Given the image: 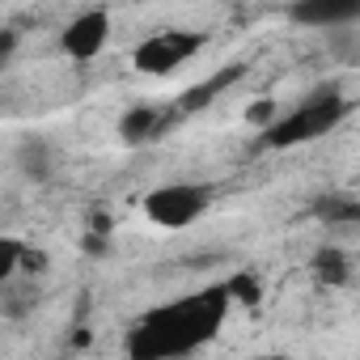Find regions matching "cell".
I'll return each instance as SVG.
<instances>
[{
  "label": "cell",
  "mask_w": 360,
  "mask_h": 360,
  "mask_svg": "<svg viewBox=\"0 0 360 360\" xmlns=\"http://www.w3.org/2000/svg\"><path fill=\"white\" fill-rule=\"evenodd\" d=\"M233 309L229 284H204L187 297H174L148 309L123 339L127 360H187L217 339Z\"/></svg>",
  "instance_id": "cell-1"
},
{
  "label": "cell",
  "mask_w": 360,
  "mask_h": 360,
  "mask_svg": "<svg viewBox=\"0 0 360 360\" xmlns=\"http://www.w3.org/2000/svg\"><path fill=\"white\" fill-rule=\"evenodd\" d=\"M314 217L326 221V225H356V221H360V204H356V195L335 191V195H322V200L314 204Z\"/></svg>",
  "instance_id": "cell-10"
},
{
  "label": "cell",
  "mask_w": 360,
  "mask_h": 360,
  "mask_svg": "<svg viewBox=\"0 0 360 360\" xmlns=\"http://www.w3.org/2000/svg\"><path fill=\"white\" fill-rule=\"evenodd\" d=\"M217 191L208 183H165L144 195V217L157 229H187L212 208Z\"/></svg>",
  "instance_id": "cell-3"
},
{
  "label": "cell",
  "mask_w": 360,
  "mask_h": 360,
  "mask_svg": "<svg viewBox=\"0 0 360 360\" xmlns=\"http://www.w3.org/2000/svg\"><path fill=\"white\" fill-rule=\"evenodd\" d=\"M200 51H204V34H195V30H157L136 43L131 64L144 77H169L174 68H183Z\"/></svg>",
  "instance_id": "cell-4"
},
{
  "label": "cell",
  "mask_w": 360,
  "mask_h": 360,
  "mask_svg": "<svg viewBox=\"0 0 360 360\" xmlns=\"http://www.w3.org/2000/svg\"><path fill=\"white\" fill-rule=\"evenodd\" d=\"M174 123V115H165L157 102H136L131 110H123V119H119V140L127 144V148H140V144H148V140H161V131Z\"/></svg>",
  "instance_id": "cell-6"
},
{
  "label": "cell",
  "mask_w": 360,
  "mask_h": 360,
  "mask_svg": "<svg viewBox=\"0 0 360 360\" xmlns=\"http://www.w3.org/2000/svg\"><path fill=\"white\" fill-rule=\"evenodd\" d=\"M64 360H81V356H64Z\"/></svg>",
  "instance_id": "cell-15"
},
{
  "label": "cell",
  "mask_w": 360,
  "mask_h": 360,
  "mask_svg": "<svg viewBox=\"0 0 360 360\" xmlns=\"http://www.w3.org/2000/svg\"><path fill=\"white\" fill-rule=\"evenodd\" d=\"M288 18L297 26H314V30H330V26H347L360 18V0H305L292 5Z\"/></svg>",
  "instance_id": "cell-7"
},
{
  "label": "cell",
  "mask_w": 360,
  "mask_h": 360,
  "mask_svg": "<svg viewBox=\"0 0 360 360\" xmlns=\"http://www.w3.org/2000/svg\"><path fill=\"white\" fill-rule=\"evenodd\" d=\"M238 77H242V64H233L229 72H217L212 81H204V85L187 89V94H183V102H178V110H204V106H208V102H212V98H217L225 85H233Z\"/></svg>",
  "instance_id": "cell-11"
},
{
  "label": "cell",
  "mask_w": 360,
  "mask_h": 360,
  "mask_svg": "<svg viewBox=\"0 0 360 360\" xmlns=\"http://www.w3.org/2000/svg\"><path fill=\"white\" fill-rule=\"evenodd\" d=\"M13 56H18V34H13V30H0V72L9 68Z\"/></svg>",
  "instance_id": "cell-13"
},
{
  "label": "cell",
  "mask_w": 360,
  "mask_h": 360,
  "mask_svg": "<svg viewBox=\"0 0 360 360\" xmlns=\"http://www.w3.org/2000/svg\"><path fill=\"white\" fill-rule=\"evenodd\" d=\"M30 263V246L22 238H0V284H9Z\"/></svg>",
  "instance_id": "cell-12"
},
{
  "label": "cell",
  "mask_w": 360,
  "mask_h": 360,
  "mask_svg": "<svg viewBox=\"0 0 360 360\" xmlns=\"http://www.w3.org/2000/svg\"><path fill=\"white\" fill-rule=\"evenodd\" d=\"M314 276H318L322 284H330V288H347V284H352V259H347L335 242H326V246H318V255H314Z\"/></svg>",
  "instance_id": "cell-8"
},
{
  "label": "cell",
  "mask_w": 360,
  "mask_h": 360,
  "mask_svg": "<svg viewBox=\"0 0 360 360\" xmlns=\"http://www.w3.org/2000/svg\"><path fill=\"white\" fill-rule=\"evenodd\" d=\"M347 110H352V102L335 85H322L305 102H297L292 110H284L280 119H271L263 127V140H267V148H297V144L322 140V136H330L347 119Z\"/></svg>",
  "instance_id": "cell-2"
},
{
  "label": "cell",
  "mask_w": 360,
  "mask_h": 360,
  "mask_svg": "<svg viewBox=\"0 0 360 360\" xmlns=\"http://www.w3.org/2000/svg\"><path fill=\"white\" fill-rule=\"evenodd\" d=\"M18 165H22V174L30 178V183H47V178L56 174V148L47 140H26L18 148Z\"/></svg>",
  "instance_id": "cell-9"
},
{
  "label": "cell",
  "mask_w": 360,
  "mask_h": 360,
  "mask_svg": "<svg viewBox=\"0 0 360 360\" xmlns=\"http://www.w3.org/2000/svg\"><path fill=\"white\" fill-rule=\"evenodd\" d=\"M259 360H288V356H259Z\"/></svg>",
  "instance_id": "cell-14"
},
{
  "label": "cell",
  "mask_w": 360,
  "mask_h": 360,
  "mask_svg": "<svg viewBox=\"0 0 360 360\" xmlns=\"http://www.w3.org/2000/svg\"><path fill=\"white\" fill-rule=\"evenodd\" d=\"M106 43H110V13H106V9H85V13H77V18L64 26V34H60V51H64L68 60H77V64L98 60V56L106 51Z\"/></svg>",
  "instance_id": "cell-5"
}]
</instances>
